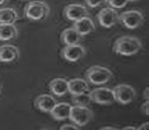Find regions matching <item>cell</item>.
<instances>
[{
	"label": "cell",
	"mask_w": 149,
	"mask_h": 130,
	"mask_svg": "<svg viewBox=\"0 0 149 130\" xmlns=\"http://www.w3.org/2000/svg\"><path fill=\"white\" fill-rule=\"evenodd\" d=\"M18 20V15L15 9H0V24H15Z\"/></svg>",
	"instance_id": "cell-19"
},
{
	"label": "cell",
	"mask_w": 149,
	"mask_h": 130,
	"mask_svg": "<svg viewBox=\"0 0 149 130\" xmlns=\"http://www.w3.org/2000/svg\"><path fill=\"white\" fill-rule=\"evenodd\" d=\"M128 1H138V0H128Z\"/></svg>",
	"instance_id": "cell-30"
},
{
	"label": "cell",
	"mask_w": 149,
	"mask_h": 130,
	"mask_svg": "<svg viewBox=\"0 0 149 130\" xmlns=\"http://www.w3.org/2000/svg\"><path fill=\"white\" fill-rule=\"evenodd\" d=\"M129 2L128 0H107L108 4L113 9H123Z\"/></svg>",
	"instance_id": "cell-21"
},
{
	"label": "cell",
	"mask_w": 149,
	"mask_h": 130,
	"mask_svg": "<svg viewBox=\"0 0 149 130\" xmlns=\"http://www.w3.org/2000/svg\"><path fill=\"white\" fill-rule=\"evenodd\" d=\"M143 15L137 10H130L118 15V22L125 28L134 30L139 28L143 23Z\"/></svg>",
	"instance_id": "cell-5"
},
{
	"label": "cell",
	"mask_w": 149,
	"mask_h": 130,
	"mask_svg": "<svg viewBox=\"0 0 149 130\" xmlns=\"http://www.w3.org/2000/svg\"><path fill=\"white\" fill-rule=\"evenodd\" d=\"M20 57L19 49L13 44H4L0 46V62L13 63L18 60Z\"/></svg>",
	"instance_id": "cell-11"
},
{
	"label": "cell",
	"mask_w": 149,
	"mask_h": 130,
	"mask_svg": "<svg viewBox=\"0 0 149 130\" xmlns=\"http://www.w3.org/2000/svg\"><path fill=\"white\" fill-rule=\"evenodd\" d=\"M115 99L118 103L126 105L136 99V90L133 86L128 84H118L113 89Z\"/></svg>",
	"instance_id": "cell-7"
},
{
	"label": "cell",
	"mask_w": 149,
	"mask_h": 130,
	"mask_svg": "<svg viewBox=\"0 0 149 130\" xmlns=\"http://www.w3.org/2000/svg\"><path fill=\"white\" fill-rule=\"evenodd\" d=\"M141 47H143V44L138 37L123 36L118 37L115 41L113 50L115 53L120 56L130 57L140 52Z\"/></svg>",
	"instance_id": "cell-1"
},
{
	"label": "cell",
	"mask_w": 149,
	"mask_h": 130,
	"mask_svg": "<svg viewBox=\"0 0 149 130\" xmlns=\"http://www.w3.org/2000/svg\"><path fill=\"white\" fill-rule=\"evenodd\" d=\"M64 16L74 22L85 16H89V13L85 6L81 4H70L64 9Z\"/></svg>",
	"instance_id": "cell-10"
},
{
	"label": "cell",
	"mask_w": 149,
	"mask_h": 130,
	"mask_svg": "<svg viewBox=\"0 0 149 130\" xmlns=\"http://www.w3.org/2000/svg\"><path fill=\"white\" fill-rule=\"evenodd\" d=\"M71 107H72V105L70 103L59 102V103H56L55 105V107L50 112V114L56 121H64V120L69 119Z\"/></svg>",
	"instance_id": "cell-15"
},
{
	"label": "cell",
	"mask_w": 149,
	"mask_h": 130,
	"mask_svg": "<svg viewBox=\"0 0 149 130\" xmlns=\"http://www.w3.org/2000/svg\"><path fill=\"white\" fill-rule=\"evenodd\" d=\"M73 28L81 36H85L90 35L91 33H93L96 30V25L93 22V20L90 18V16H85V17L74 21Z\"/></svg>",
	"instance_id": "cell-12"
},
{
	"label": "cell",
	"mask_w": 149,
	"mask_h": 130,
	"mask_svg": "<svg viewBox=\"0 0 149 130\" xmlns=\"http://www.w3.org/2000/svg\"><path fill=\"white\" fill-rule=\"evenodd\" d=\"M141 111H143L145 115H149V100H146V101L141 105Z\"/></svg>",
	"instance_id": "cell-24"
},
{
	"label": "cell",
	"mask_w": 149,
	"mask_h": 130,
	"mask_svg": "<svg viewBox=\"0 0 149 130\" xmlns=\"http://www.w3.org/2000/svg\"><path fill=\"white\" fill-rule=\"evenodd\" d=\"M112 77H113V74L108 68L99 66V65L90 67L85 72V78L87 82L93 85H101L106 83L111 80Z\"/></svg>",
	"instance_id": "cell-3"
},
{
	"label": "cell",
	"mask_w": 149,
	"mask_h": 130,
	"mask_svg": "<svg viewBox=\"0 0 149 130\" xmlns=\"http://www.w3.org/2000/svg\"><path fill=\"white\" fill-rule=\"evenodd\" d=\"M0 92H1V86H0Z\"/></svg>",
	"instance_id": "cell-31"
},
{
	"label": "cell",
	"mask_w": 149,
	"mask_h": 130,
	"mask_svg": "<svg viewBox=\"0 0 149 130\" xmlns=\"http://www.w3.org/2000/svg\"><path fill=\"white\" fill-rule=\"evenodd\" d=\"M148 126H149V122H144L143 124H141L140 127H138L137 130H141V129H148Z\"/></svg>",
	"instance_id": "cell-25"
},
{
	"label": "cell",
	"mask_w": 149,
	"mask_h": 130,
	"mask_svg": "<svg viewBox=\"0 0 149 130\" xmlns=\"http://www.w3.org/2000/svg\"><path fill=\"white\" fill-rule=\"evenodd\" d=\"M24 15L32 21H42L45 20L50 15V7L46 2L36 0L26 5Z\"/></svg>",
	"instance_id": "cell-2"
},
{
	"label": "cell",
	"mask_w": 149,
	"mask_h": 130,
	"mask_svg": "<svg viewBox=\"0 0 149 130\" xmlns=\"http://www.w3.org/2000/svg\"><path fill=\"white\" fill-rule=\"evenodd\" d=\"M117 128H115V127H112V126H107V127H101L100 130H116Z\"/></svg>",
	"instance_id": "cell-27"
},
{
	"label": "cell",
	"mask_w": 149,
	"mask_h": 130,
	"mask_svg": "<svg viewBox=\"0 0 149 130\" xmlns=\"http://www.w3.org/2000/svg\"><path fill=\"white\" fill-rule=\"evenodd\" d=\"M123 130H137V128L135 126H126V127H123Z\"/></svg>",
	"instance_id": "cell-28"
},
{
	"label": "cell",
	"mask_w": 149,
	"mask_h": 130,
	"mask_svg": "<svg viewBox=\"0 0 149 130\" xmlns=\"http://www.w3.org/2000/svg\"><path fill=\"white\" fill-rule=\"evenodd\" d=\"M143 96H144V99L145 100H149V88L146 87L144 90V93H143Z\"/></svg>",
	"instance_id": "cell-26"
},
{
	"label": "cell",
	"mask_w": 149,
	"mask_h": 130,
	"mask_svg": "<svg viewBox=\"0 0 149 130\" xmlns=\"http://www.w3.org/2000/svg\"><path fill=\"white\" fill-rule=\"evenodd\" d=\"M50 91L57 97H62L68 93V80L62 78H56L49 83Z\"/></svg>",
	"instance_id": "cell-16"
},
{
	"label": "cell",
	"mask_w": 149,
	"mask_h": 130,
	"mask_svg": "<svg viewBox=\"0 0 149 130\" xmlns=\"http://www.w3.org/2000/svg\"><path fill=\"white\" fill-rule=\"evenodd\" d=\"M69 119L74 124L77 126H84L89 124L93 119V112L88 106L74 105L71 107Z\"/></svg>",
	"instance_id": "cell-4"
},
{
	"label": "cell",
	"mask_w": 149,
	"mask_h": 130,
	"mask_svg": "<svg viewBox=\"0 0 149 130\" xmlns=\"http://www.w3.org/2000/svg\"><path fill=\"white\" fill-rule=\"evenodd\" d=\"M68 92L72 96L81 93H89V84H88L87 80H83V78H72V80H68Z\"/></svg>",
	"instance_id": "cell-14"
},
{
	"label": "cell",
	"mask_w": 149,
	"mask_h": 130,
	"mask_svg": "<svg viewBox=\"0 0 149 130\" xmlns=\"http://www.w3.org/2000/svg\"><path fill=\"white\" fill-rule=\"evenodd\" d=\"M9 0H0V6H2L3 4H5V3L8 2Z\"/></svg>",
	"instance_id": "cell-29"
},
{
	"label": "cell",
	"mask_w": 149,
	"mask_h": 130,
	"mask_svg": "<svg viewBox=\"0 0 149 130\" xmlns=\"http://www.w3.org/2000/svg\"><path fill=\"white\" fill-rule=\"evenodd\" d=\"M79 130V128L77 127V125L76 124H63L61 127H60V130Z\"/></svg>",
	"instance_id": "cell-23"
},
{
	"label": "cell",
	"mask_w": 149,
	"mask_h": 130,
	"mask_svg": "<svg viewBox=\"0 0 149 130\" xmlns=\"http://www.w3.org/2000/svg\"><path fill=\"white\" fill-rule=\"evenodd\" d=\"M91 101L100 105H111L116 101L113 89L107 87L95 88L90 91Z\"/></svg>",
	"instance_id": "cell-6"
},
{
	"label": "cell",
	"mask_w": 149,
	"mask_h": 130,
	"mask_svg": "<svg viewBox=\"0 0 149 130\" xmlns=\"http://www.w3.org/2000/svg\"><path fill=\"white\" fill-rule=\"evenodd\" d=\"M60 38L64 45H74V44H79L82 36L73 27H71V28H67L63 31Z\"/></svg>",
	"instance_id": "cell-18"
},
{
	"label": "cell",
	"mask_w": 149,
	"mask_h": 130,
	"mask_svg": "<svg viewBox=\"0 0 149 130\" xmlns=\"http://www.w3.org/2000/svg\"><path fill=\"white\" fill-rule=\"evenodd\" d=\"M56 103V99L49 94L39 95L35 100V106L44 113H50Z\"/></svg>",
	"instance_id": "cell-13"
},
{
	"label": "cell",
	"mask_w": 149,
	"mask_h": 130,
	"mask_svg": "<svg viewBox=\"0 0 149 130\" xmlns=\"http://www.w3.org/2000/svg\"><path fill=\"white\" fill-rule=\"evenodd\" d=\"M72 101L74 105H83V106H88L91 101L90 92L89 93H81L77 95H73Z\"/></svg>",
	"instance_id": "cell-20"
},
{
	"label": "cell",
	"mask_w": 149,
	"mask_h": 130,
	"mask_svg": "<svg viewBox=\"0 0 149 130\" xmlns=\"http://www.w3.org/2000/svg\"><path fill=\"white\" fill-rule=\"evenodd\" d=\"M86 55V50L80 44H74V45H65L61 50V57L69 62H77V61L83 59Z\"/></svg>",
	"instance_id": "cell-9"
},
{
	"label": "cell",
	"mask_w": 149,
	"mask_h": 130,
	"mask_svg": "<svg viewBox=\"0 0 149 130\" xmlns=\"http://www.w3.org/2000/svg\"><path fill=\"white\" fill-rule=\"evenodd\" d=\"M18 35L17 28L15 24H0V40L1 41H12Z\"/></svg>",
	"instance_id": "cell-17"
},
{
	"label": "cell",
	"mask_w": 149,
	"mask_h": 130,
	"mask_svg": "<svg viewBox=\"0 0 149 130\" xmlns=\"http://www.w3.org/2000/svg\"><path fill=\"white\" fill-rule=\"evenodd\" d=\"M85 2L90 8H97V7L105 4L107 0H85Z\"/></svg>",
	"instance_id": "cell-22"
},
{
	"label": "cell",
	"mask_w": 149,
	"mask_h": 130,
	"mask_svg": "<svg viewBox=\"0 0 149 130\" xmlns=\"http://www.w3.org/2000/svg\"><path fill=\"white\" fill-rule=\"evenodd\" d=\"M97 21L103 28L109 29L118 22V13L111 7L101 9L97 15Z\"/></svg>",
	"instance_id": "cell-8"
}]
</instances>
